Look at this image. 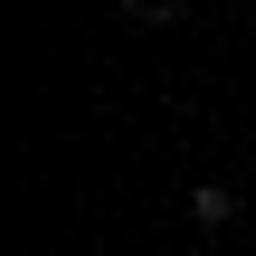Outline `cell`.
I'll list each match as a JSON object with an SVG mask.
<instances>
[{"label":"cell","instance_id":"1","mask_svg":"<svg viewBox=\"0 0 256 256\" xmlns=\"http://www.w3.org/2000/svg\"><path fill=\"white\" fill-rule=\"evenodd\" d=\"M228 218H238V190L228 180H200L190 190V228H228Z\"/></svg>","mask_w":256,"mask_h":256}]
</instances>
